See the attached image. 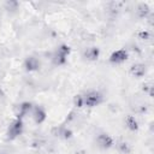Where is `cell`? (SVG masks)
I'll use <instances>...</instances> for the list:
<instances>
[{"label":"cell","mask_w":154,"mask_h":154,"mask_svg":"<svg viewBox=\"0 0 154 154\" xmlns=\"http://www.w3.org/2000/svg\"><path fill=\"white\" fill-rule=\"evenodd\" d=\"M23 129H24V125H23V120L22 119H18V118H16V119H13L11 123H10V125H8V128H7V140H16L17 137H19L20 135H22V132H23Z\"/></svg>","instance_id":"obj_1"},{"label":"cell","mask_w":154,"mask_h":154,"mask_svg":"<svg viewBox=\"0 0 154 154\" xmlns=\"http://www.w3.org/2000/svg\"><path fill=\"white\" fill-rule=\"evenodd\" d=\"M83 100H84V106H87V107H96L103 101V96H102V94L100 91L90 90V91H88V93H85L83 95Z\"/></svg>","instance_id":"obj_2"},{"label":"cell","mask_w":154,"mask_h":154,"mask_svg":"<svg viewBox=\"0 0 154 154\" xmlns=\"http://www.w3.org/2000/svg\"><path fill=\"white\" fill-rule=\"evenodd\" d=\"M96 143L101 149H109V148H112L114 146V140H113V137L111 135H108L106 132H102V134L97 135Z\"/></svg>","instance_id":"obj_3"},{"label":"cell","mask_w":154,"mask_h":154,"mask_svg":"<svg viewBox=\"0 0 154 154\" xmlns=\"http://www.w3.org/2000/svg\"><path fill=\"white\" fill-rule=\"evenodd\" d=\"M40 67H41V63H40V60L36 57L30 55V57L25 58V60H24V69H25V71L34 72V71H38Z\"/></svg>","instance_id":"obj_4"},{"label":"cell","mask_w":154,"mask_h":154,"mask_svg":"<svg viewBox=\"0 0 154 154\" xmlns=\"http://www.w3.org/2000/svg\"><path fill=\"white\" fill-rule=\"evenodd\" d=\"M52 134L58 137V138H61V140H69L72 137V131L70 129H67L66 126L64 125H60V126H54L52 129Z\"/></svg>","instance_id":"obj_5"},{"label":"cell","mask_w":154,"mask_h":154,"mask_svg":"<svg viewBox=\"0 0 154 154\" xmlns=\"http://www.w3.org/2000/svg\"><path fill=\"white\" fill-rule=\"evenodd\" d=\"M128 57H129V54L125 49H117L109 55L108 60L112 64H120V63H124L128 59Z\"/></svg>","instance_id":"obj_6"},{"label":"cell","mask_w":154,"mask_h":154,"mask_svg":"<svg viewBox=\"0 0 154 154\" xmlns=\"http://www.w3.org/2000/svg\"><path fill=\"white\" fill-rule=\"evenodd\" d=\"M32 103L29 102V101H24L22 103H19L18 108H17V112H16V116L18 119H23L26 114H29L31 111H32Z\"/></svg>","instance_id":"obj_7"},{"label":"cell","mask_w":154,"mask_h":154,"mask_svg":"<svg viewBox=\"0 0 154 154\" xmlns=\"http://www.w3.org/2000/svg\"><path fill=\"white\" fill-rule=\"evenodd\" d=\"M47 118V113L46 111L40 107V106H36L32 108V119L36 124H42Z\"/></svg>","instance_id":"obj_8"},{"label":"cell","mask_w":154,"mask_h":154,"mask_svg":"<svg viewBox=\"0 0 154 154\" xmlns=\"http://www.w3.org/2000/svg\"><path fill=\"white\" fill-rule=\"evenodd\" d=\"M100 57V49L95 46L93 47H88L85 51H84V58L89 61H95L97 60Z\"/></svg>","instance_id":"obj_9"},{"label":"cell","mask_w":154,"mask_h":154,"mask_svg":"<svg viewBox=\"0 0 154 154\" xmlns=\"http://www.w3.org/2000/svg\"><path fill=\"white\" fill-rule=\"evenodd\" d=\"M146 72H147V67L144 64H141V63L134 64L130 67V73L135 77H143L146 75Z\"/></svg>","instance_id":"obj_10"},{"label":"cell","mask_w":154,"mask_h":154,"mask_svg":"<svg viewBox=\"0 0 154 154\" xmlns=\"http://www.w3.org/2000/svg\"><path fill=\"white\" fill-rule=\"evenodd\" d=\"M116 147H117V150L119 153H122V154H130L131 153V147L125 141H122L120 140V141L116 142Z\"/></svg>","instance_id":"obj_11"},{"label":"cell","mask_w":154,"mask_h":154,"mask_svg":"<svg viewBox=\"0 0 154 154\" xmlns=\"http://www.w3.org/2000/svg\"><path fill=\"white\" fill-rule=\"evenodd\" d=\"M125 125L131 131H137L138 130V122L136 120V118L134 116H128L125 118Z\"/></svg>","instance_id":"obj_12"},{"label":"cell","mask_w":154,"mask_h":154,"mask_svg":"<svg viewBox=\"0 0 154 154\" xmlns=\"http://www.w3.org/2000/svg\"><path fill=\"white\" fill-rule=\"evenodd\" d=\"M52 61H53V64H54V65H57V66H61V65L66 64L67 58L55 52V53H54V55H53V58H52Z\"/></svg>","instance_id":"obj_13"},{"label":"cell","mask_w":154,"mask_h":154,"mask_svg":"<svg viewBox=\"0 0 154 154\" xmlns=\"http://www.w3.org/2000/svg\"><path fill=\"white\" fill-rule=\"evenodd\" d=\"M137 11H138V16L141 18H144V17H147L149 14L150 8H149L148 4H140L138 7H137Z\"/></svg>","instance_id":"obj_14"},{"label":"cell","mask_w":154,"mask_h":154,"mask_svg":"<svg viewBox=\"0 0 154 154\" xmlns=\"http://www.w3.org/2000/svg\"><path fill=\"white\" fill-rule=\"evenodd\" d=\"M57 53H59V54H61V55H64V57L67 58V57L70 55V53H71V47L67 46V45H65V43H63V45H60V46L58 47Z\"/></svg>","instance_id":"obj_15"},{"label":"cell","mask_w":154,"mask_h":154,"mask_svg":"<svg viewBox=\"0 0 154 154\" xmlns=\"http://www.w3.org/2000/svg\"><path fill=\"white\" fill-rule=\"evenodd\" d=\"M73 105L77 107V108H81V107H83L84 106V100H83V95H81V94H78V95H76L75 97H73Z\"/></svg>","instance_id":"obj_16"},{"label":"cell","mask_w":154,"mask_h":154,"mask_svg":"<svg viewBox=\"0 0 154 154\" xmlns=\"http://www.w3.org/2000/svg\"><path fill=\"white\" fill-rule=\"evenodd\" d=\"M138 37L141 38V40H149L150 38V34L148 32V31H140L138 32Z\"/></svg>","instance_id":"obj_17"}]
</instances>
